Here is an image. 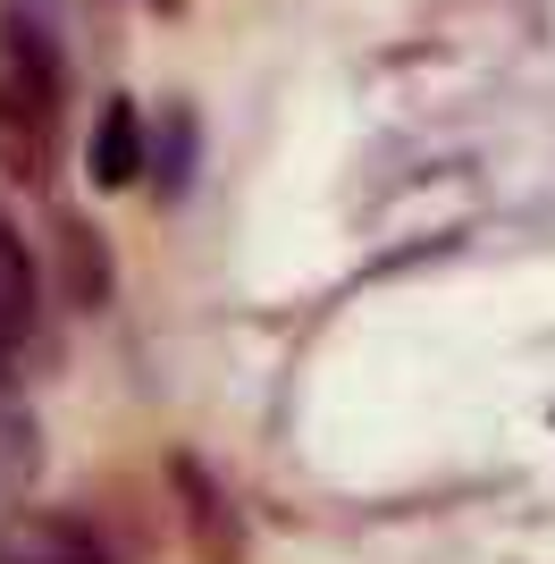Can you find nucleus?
<instances>
[{"mask_svg": "<svg viewBox=\"0 0 555 564\" xmlns=\"http://www.w3.org/2000/svg\"><path fill=\"white\" fill-rule=\"evenodd\" d=\"M68 143V51L34 9H0V186L43 194Z\"/></svg>", "mask_w": 555, "mask_h": 564, "instance_id": "1", "label": "nucleus"}, {"mask_svg": "<svg viewBox=\"0 0 555 564\" xmlns=\"http://www.w3.org/2000/svg\"><path fill=\"white\" fill-rule=\"evenodd\" d=\"M168 497H177V522H185V547H194V564H244L253 556V540H244V514L228 506V489H219V471L203 464V455H168Z\"/></svg>", "mask_w": 555, "mask_h": 564, "instance_id": "2", "label": "nucleus"}, {"mask_svg": "<svg viewBox=\"0 0 555 564\" xmlns=\"http://www.w3.org/2000/svg\"><path fill=\"white\" fill-rule=\"evenodd\" d=\"M0 564H118L85 514L59 506H9L0 497Z\"/></svg>", "mask_w": 555, "mask_h": 564, "instance_id": "3", "label": "nucleus"}, {"mask_svg": "<svg viewBox=\"0 0 555 564\" xmlns=\"http://www.w3.org/2000/svg\"><path fill=\"white\" fill-rule=\"evenodd\" d=\"M43 337V261L25 245V228L9 219V194H0V371H18Z\"/></svg>", "mask_w": 555, "mask_h": 564, "instance_id": "4", "label": "nucleus"}, {"mask_svg": "<svg viewBox=\"0 0 555 564\" xmlns=\"http://www.w3.org/2000/svg\"><path fill=\"white\" fill-rule=\"evenodd\" d=\"M85 177L101 194H127L135 177H152V118H143L135 94H110L92 110V135H85Z\"/></svg>", "mask_w": 555, "mask_h": 564, "instance_id": "5", "label": "nucleus"}, {"mask_svg": "<svg viewBox=\"0 0 555 564\" xmlns=\"http://www.w3.org/2000/svg\"><path fill=\"white\" fill-rule=\"evenodd\" d=\"M51 279H59V295H68L76 312H101L118 295V261H110V236L92 228V219L59 212L51 219Z\"/></svg>", "mask_w": 555, "mask_h": 564, "instance_id": "6", "label": "nucleus"}, {"mask_svg": "<svg viewBox=\"0 0 555 564\" xmlns=\"http://www.w3.org/2000/svg\"><path fill=\"white\" fill-rule=\"evenodd\" d=\"M185 177H194V110H161V127H152V186L177 203Z\"/></svg>", "mask_w": 555, "mask_h": 564, "instance_id": "7", "label": "nucleus"}, {"mask_svg": "<svg viewBox=\"0 0 555 564\" xmlns=\"http://www.w3.org/2000/svg\"><path fill=\"white\" fill-rule=\"evenodd\" d=\"M152 9H177V0H152Z\"/></svg>", "mask_w": 555, "mask_h": 564, "instance_id": "8", "label": "nucleus"}]
</instances>
